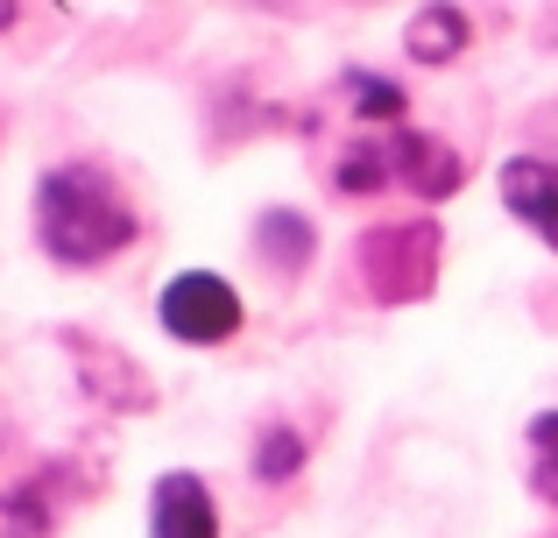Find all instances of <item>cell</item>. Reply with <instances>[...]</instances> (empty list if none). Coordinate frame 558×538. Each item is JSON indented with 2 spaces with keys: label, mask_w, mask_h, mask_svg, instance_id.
Returning <instances> with one entry per match:
<instances>
[{
  "label": "cell",
  "mask_w": 558,
  "mask_h": 538,
  "mask_svg": "<svg viewBox=\"0 0 558 538\" xmlns=\"http://www.w3.org/2000/svg\"><path fill=\"white\" fill-rule=\"evenodd\" d=\"M28 235H36L43 263L93 276L121 263V255H135L149 227H142V206L128 199V184L99 156H64L28 192Z\"/></svg>",
  "instance_id": "6da1fadb"
},
{
  "label": "cell",
  "mask_w": 558,
  "mask_h": 538,
  "mask_svg": "<svg viewBox=\"0 0 558 538\" xmlns=\"http://www.w3.org/2000/svg\"><path fill=\"white\" fill-rule=\"evenodd\" d=\"M438 255H446L438 220H381L354 241V276L375 304H417L438 290Z\"/></svg>",
  "instance_id": "7a4b0ae2"
},
{
  "label": "cell",
  "mask_w": 558,
  "mask_h": 538,
  "mask_svg": "<svg viewBox=\"0 0 558 538\" xmlns=\"http://www.w3.org/2000/svg\"><path fill=\"white\" fill-rule=\"evenodd\" d=\"M156 326H163L178 347L213 355V347L241 340L247 298L233 290V276H219V270H178V276H163V290H156Z\"/></svg>",
  "instance_id": "3957f363"
},
{
  "label": "cell",
  "mask_w": 558,
  "mask_h": 538,
  "mask_svg": "<svg viewBox=\"0 0 558 538\" xmlns=\"http://www.w3.org/2000/svg\"><path fill=\"white\" fill-rule=\"evenodd\" d=\"M389 178L403 184L410 199L438 206V199H452V192L466 184V164H460V150H452L446 135H424V128H396V135H389Z\"/></svg>",
  "instance_id": "277c9868"
},
{
  "label": "cell",
  "mask_w": 558,
  "mask_h": 538,
  "mask_svg": "<svg viewBox=\"0 0 558 538\" xmlns=\"http://www.w3.org/2000/svg\"><path fill=\"white\" fill-rule=\"evenodd\" d=\"M149 538H219V497L198 468H163L149 482Z\"/></svg>",
  "instance_id": "5b68a950"
},
{
  "label": "cell",
  "mask_w": 558,
  "mask_h": 538,
  "mask_svg": "<svg viewBox=\"0 0 558 538\" xmlns=\"http://www.w3.org/2000/svg\"><path fill=\"white\" fill-rule=\"evenodd\" d=\"M64 347H71V361H78V383L93 390L99 404H113V411H149V404H156V383L135 369V355H121V347L93 340L85 326H71Z\"/></svg>",
  "instance_id": "8992f818"
},
{
  "label": "cell",
  "mask_w": 558,
  "mask_h": 538,
  "mask_svg": "<svg viewBox=\"0 0 558 538\" xmlns=\"http://www.w3.org/2000/svg\"><path fill=\"white\" fill-rule=\"evenodd\" d=\"M64 511H71V468L50 461V468L0 489V538H57Z\"/></svg>",
  "instance_id": "52a82bcc"
},
{
  "label": "cell",
  "mask_w": 558,
  "mask_h": 538,
  "mask_svg": "<svg viewBox=\"0 0 558 538\" xmlns=\"http://www.w3.org/2000/svg\"><path fill=\"white\" fill-rule=\"evenodd\" d=\"M247 249H255V263L269 270L276 284H298V276L318 263V220L298 213V206H262Z\"/></svg>",
  "instance_id": "ba28073f"
},
{
  "label": "cell",
  "mask_w": 558,
  "mask_h": 538,
  "mask_svg": "<svg viewBox=\"0 0 558 538\" xmlns=\"http://www.w3.org/2000/svg\"><path fill=\"white\" fill-rule=\"evenodd\" d=\"M304 461H312V440H304L298 418H262L255 426V446H247V475H255L262 489H290L304 475Z\"/></svg>",
  "instance_id": "9c48e42d"
},
{
  "label": "cell",
  "mask_w": 558,
  "mask_h": 538,
  "mask_svg": "<svg viewBox=\"0 0 558 538\" xmlns=\"http://www.w3.org/2000/svg\"><path fill=\"white\" fill-rule=\"evenodd\" d=\"M466 43H474L466 8H417V14L403 22L410 64H452V57H466Z\"/></svg>",
  "instance_id": "30bf717a"
},
{
  "label": "cell",
  "mask_w": 558,
  "mask_h": 538,
  "mask_svg": "<svg viewBox=\"0 0 558 538\" xmlns=\"http://www.w3.org/2000/svg\"><path fill=\"white\" fill-rule=\"evenodd\" d=\"M389 142H375V135H354L340 156H332V192L340 199H375V192H389Z\"/></svg>",
  "instance_id": "8fae6325"
},
{
  "label": "cell",
  "mask_w": 558,
  "mask_h": 538,
  "mask_svg": "<svg viewBox=\"0 0 558 538\" xmlns=\"http://www.w3.org/2000/svg\"><path fill=\"white\" fill-rule=\"evenodd\" d=\"M340 99L361 113V121H381V128H403V113H410V93L396 79H381V71H347Z\"/></svg>",
  "instance_id": "7c38bea8"
},
{
  "label": "cell",
  "mask_w": 558,
  "mask_h": 538,
  "mask_svg": "<svg viewBox=\"0 0 558 538\" xmlns=\"http://www.w3.org/2000/svg\"><path fill=\"white\" fill-rule=\"evenodd\" d=\"M531 489L545 503H558V411L531 418Z\"/></svg>",
  "instance_id": "4fadbf2b"
},
{
  "label": "cell",
  "mask_w": 558,
  "mask_h": 538,
  "mask_svg": "<svg viewBox=\"0 0 558 538\" xmlns=\"http://www.w3.org/2000/svg\"><path fill=\"white\" fill-rule=\"evenodd\" d=\"M14 22H22V8H8V0H0V36H8Z\"/></svg>",
  "instance_id": "5bb4252c"
},
{
  "label": "cell",
  "mask_w": 558,
  "mask_h": 538,
  "mask_svg": "<svg viewBox=\"0 0 558 538\" xmlns=\"http://www.w3.org/2000/svg\"><path fill=\"white\" fill-rule=\"evenodd\" d=\"M0 446H8V432H0Z\"/></svg>",
  "instance_id": "9a60e30c"
},
{
  "label": "cell",
  "mask_w": 558,
  "mask_h": 538,
  "mask_svg": "<svg viewBox=\"0 0 558 538\" xmlns=\"http://www.w3.org/2000/svg\"><path fill=\"white\" fill-rule=\"evenodd\" d=\"M551 538H558V531H551Z\"/></svg>",
  "instance_id": "2e32d148"
}]
</instances>
